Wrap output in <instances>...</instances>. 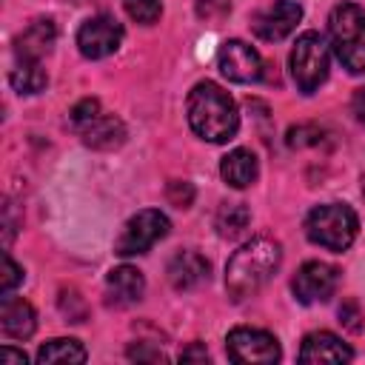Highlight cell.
<instances>
[{"instance_id": "cell-24", "label": "cell", "mask_w": 365, "mask_h": 365, "mask_svg": "<svg viewBox=\"0 0 365 365\" xmlns=\"http://www.w3.org/2000/svg\"><path fill=\"white\" fill-rule=\"evenodd\" d=\"M322 140L319 125H294L288 131V145L291 148H305V145H317Z\"/></svg>"}, {"instance_id": "cell-9", "label": "cell", "mask_w": 365, "mask_h": 365, "mask_svg": "<svg viewBox=\"0 0 365 365\" xmlns=\"http://www.w3.org/2000/svg\"><path fill=\"white\" fill-rule=\"evenodd\" d=\"M336 285H339V271L328 262H319V259L305 262L297 271V277L291 279V291L302 305L325 302L336 291Z\"/></svg>"}, {"instance_id": "cell-7", "label": "cell", "mask_w": 365, "mask_h": 365, "mask_svg": "<svg viewBox=\"0 0 365 365\" xmlns=\"http://www.w3.org/2000/svg\"><path fill=\"white\" fill-rule=\"evenodd\" d=\"M225 351H228V359L240 365H271V362H279L282 356L274 334L262 328H248V325L228 331Z\"/></svg>"}, {"instance_id": "cell-32", "label": "cell", "mask_w": 365, "mask_h": 365, "mask_svg": "<svg viewBox=\"0 0 365 365\" xmlns=\"http://www.w3.org/2000/svg\"><path fill=\"white\" fill-rule=\"evenodd\" d=\"M354 114H356L359 123H365V88H359L354 94Z\"/></svg>"}, {"instance_id": "cell-6", "label": "cell", "mask_w": 365, "mask_h": 365, "mask_svg": "<svg viewBox=\"0 0 365 365\" xmlns=\"http://www.w3.org/2000/svg\"><path fill=\"white\" fill-rule=\"evenodd\" d=\"M168 228H171V222L160 208H143L123 225V231L114 242V254H120V257L145 254L154 242H160L168 234Z\"/></svg>"}, {"instance_id": "cell-14", "label": "cell", "mask_w": 365, "mask_h": 365, "mask_svg": "<svg viewBox=\"0 0 365 365\" xmlns=\"http://www.w3.org/2000/svg\"><path fill=\"white\" fill-rule=\"evenodd\" d=\"M34 328H37L34 308L23 297L3 294V299H0V331L6 336H14V339H29L34 334Z\"/></svg>"}, {"instance_id": "cell-30", "label": "cell", "mask_w": 365, "mask_h": 365, "mask_svg": "<svg viewBox=\"0 0 365 365\" xmlns=\"http://www.w3.org/2000/svg\"><path fill=\"white\" fill-rule=\"evenodd\" d=\"M0 365H26V354L11 348V345H3L0 348Z\"/></svg>"}, {"instance_id": "cell-19", "label": "cell", "mask_w": 365, "mask_h": 365, "mask_svg": "<svg viewBox=\"0 0 365 365\" xmlns=\"http://www.w3.org/2000/svg\"><path fill=\"white\" fill-rule=\"evenodd\" d=\"M9 83L20 94H37L46 88L48 77H46V68L40 66V60H17V66L9 74Z\"/></svg>"}, {"instance_id": "cell-10", "label": "cell", "mask_w": 365, "mask_h": 365, "mask_svg": "<svg viewBox=\"0 0 365 365\" xmlns=\"http://www.w3.org/2000/svg\"><path fill=\"white\" fill-rule=\"evenodd\" d=\"M299 20H302V6L297 0H274L271 6L259 9L251 17V29L259 40L277 43V40H285Z\"/></svg>"}, {"instance_id": "cell-1", "label": "cell", "mask_w": 365, "mask_h": 365, "mask_svg": "<svg viewBox=\"0 0 365 365\" xmlns=\"http://www.w3.org/2000/svg\"><path fill=\"white\" fill-rule=\"evenodd\" d=\"M282 245L271 237H251L242 242L225 265V291L234 302L254 297L279 268Z\"/></svg>"}, {"instance_id": "cell-11", "label": "cell", "mask_w": 365, "mask_h": 365, "mask_svg": "<svg viewBox=\"0 0 365 365\" xmlns=\"http://www.w3.org/2000/svg\"><path fill=\"white\" fill-rule=\"evenodd\" d=\"M217 68L231 83H254L262 77V57L245 40H225L217 51Z\"/></svg>"}, {"instance_id": "cell-29", "label": "cell", "mask_w": 365, "mask_h": 365, "mask_svg": "<svg viewBox=\"0 0 365 365\" xmlns=\"http://www.w3.org/2000/svg\"><path fill=\"white\" fill-rule=\"evenodd\" d=\"M128 359H137V362H163L165 354L160 348H148V345H131L128 348Z\"/></svg>"}, {"instance_id": "cell-8", "label": "cell", "mask_w": 365, "mask_h": 365, "mask_svg": "<svg viewBox=\"0 0 365 365\" xmlns=\"http://www.w3.org/2000/svg\"><path fill=\"white\" fill-rule=\"evenodd\" d=\"M120 43H123V26L111 14L88 17L77 31V48L88 60H103V57L114 54L120 48Z\"/></svg>"}, {"instance_id": "cell-17", "label": "cell", "mask_w": 365, "mask_h": 365, "mask_svg": "<svg viewBox=\"0 0 365 365\" xmlns=\"http://www.w3.org/2000/svg\"><path fill=\"white\" fill-rule=\"evenodd\" d=\"M80 137H83V143L88 145V148H97V151H111V148H117V145H123V140H125V125L114 117V114H106V111H100L83 131H80Z\"/></svg>"}, {"instance_id": "cell-16", "label": "cell", "mask_w": 365, "mask_h": 365, "mask_svg": "<svg viewBox=\"0 0 365 365\" xmlns=\"http://www.w3.org/2000/svg\"><path fill=\"white\" fill-rule=\"evenodd\" d=\"M145 291V279L134 265H117L106 277V297L111 305H134Z\"/></svg>"}, {"instance_id": "cell-22", "label": "cell", "mask_w": 365, "mask_h": 365, "mask_svg": "<svg viewBox=\"0 0 365 365\" xmlns=\"http://www.w3.org/2000/svg\"><path fill=\"white\" fill-rule=\"evenodd\" d=\"M123 6L128 11V17L143 26H154L163 14V0H123Z\"/></svg>"}, {"instance_id": "cell-26", "label": "cell", "mask_w": 365, "mask_h": 365, "mask_svg": "<svg viewBox=\"0 0 365 365\" xmlns=\"http://www.w3.org/2000/svg\"><path fill=\"white\" fill-rule=\"evenodd\" d=\"M339 322H342V328H348L351 334L362 331V311H359L356 299H345V302L339 305Z\"/></svg>"}, {"instance_id": "cell-28", "label": "cell", "mask_w": 365, "mask_h": 365, "mask_svg": "<svg viewBox=\"0 0 365 365\" xmlns=\"http://www.w3.org/2000/svg\"><path fill=\"white\" fill-rule=\"evenodd\" d=\"M228 11H231L228 0H200V3H197V14L205 17V20H220V17L228 14Z\"/></svg>"}, {"instance_id": "cell-13", "label": "cell", "mask_w": 365, "mask_h": 365, "mask_svg": "<svg viewBox=\"0 0 365 365\" xmlns=\"http://www.w3.org/2000/svg\"><path fill=\"white\" fill-rule=\"evenodd\" d=\"M168 282L171 288L177 291H194L200 288L202 282H208V274H211V265L202 254L197 251H177L171 259H168Z\"/></svg>"}, {"instance_id": "cell-4", "label": "cell", "mask_w": 365, "mask_h": 365, "mask_svg": "<svg viewBox=\"0 0 365 365\" xmlns=\"http://www.w3.org/2000/svg\"><path fill=\"white\" fill-rule=\"evenodd\" d=\"M359 231L356 214L345 202H325L311 208L305 217V234L314 245L328 248V251H345Z\"/></svg>"}, {"instance_id": "cell-20", "label": "cell", "mask_w": 365, "mask_h": 365, "mask_svg": "<svg viewBox=\"0 0 365 365\" xmlns=\"http://www.w3.org/2000/svg\"><path fill=\"white\" fill-rule=\"evenodd\" d=\"M86 348L77 339H48L37 351V362H86Z\"/></svg>"}, {"instance_id": "cell-21", "label": "cell", "mask_w": 365, "mask_h": 365, "mask_svg": "<svg viewBox=\"0 0 365 365\" xmlns=\"http://www.w3.org/2000/svg\"><path fill=\"white\" fill-rule=\"evenodd\" d=\"M251 222V211L245 202H225L217 211V228L222 237H237L240 231H245Z\"/></svg>"}, {"instance_id": "cell-5", "label": "cell", "mask_w": 365, "mask_h": 365, "mask_svg": "<svg viewBox=\"0 0 365 365\" xmlns=\"http://www.w3.org/2000/svg\"><path fill=\"white\" fill-rule=\"evenodd\" d=\"M291 77L302 94H314L325 80L331 68V48L319 31H302L291 48Z\"/></svg>"}, {"instance_id": "cell-31", "label": "cell", "mask_w": 365, "mask_h": 365, "mask_svg": "<svg viewBox=\"0 0 365 365\" xmlns=\"http://www.w3.org/2000/svg\"><path fill=\"white\" fill-rule=\"evenodd\" d=\"M180 359H182V362H188V359H200V362H205V359H208V351H205L202 345L194 342L191 348H185V351L180 354Z\"/></svg>"}, {"instance_id": "cell-23", "label": "cell", "mask_w": 365, "mask_h": 365, "mask_svg": "<svg viewBox=\"0 0 365 365\" xmlns=\"http://www.w3.org/2000/svg\"><path fill=\"white\" fill-rule=\"evenodd\" d=\"M103 108H100V100H94V97H86V100H80L74 108H71V114H68V120H71V125L77 128V131H83L97 114H100Z\"/></svg>"}, {"instance_id": "cell-33", "label": "cell", "mask_w": 365, "mask_h": 365, "mask_svg": "<svg viewBox=\"0 0 365 365\" xmlns=\"http://www.w3.org/2000/svg\"><path fill=\"white\" fill-rule=\"evenodd\" d=\"M362 197H365V180H362Z\"/></svg>"}, {"instance_id": "cell-12", "label": "cell", "mask_w": 365, "mask_h": 365, "mask_svg": "<svg viewBox=\"0 0 365 365\" xmlns=\"http://www.w3.org/2000/svg\"><path fill=\"white\" fill-rule=\"evenodd\" d=\"M354 359V351L331 331H311L302 345H299V362H311V365H319V362H331V365H342V362H351Z\"/></svg>"}, {"instance_id": "cell-3", "label": "cell", "mask_w": 365, "mask_h": 365, "mask_svg": "<svg viewBox=\"0 0 365 365\" xmlns=\"http://www.w3.org/2000/svg\"><path fill=\"white\" fill-rule=\"evenodd\" d=\"M331 48L342 68L365 74V11L356 3H339L328 14Z\"/></svg>"}, {"instance_id": "cell-15", "label": "cell", "mask_w": 365, "mask_h": 365, "mask_svg": "<svg viewBox=\"0 0 365 365\" xmlns=\"http://www.w3.org/2000/svg\"><path fill=\"white\" fill-rule=\"evenodd\" d=\"M57 43V29L51 20H34L31 26H26L17 40H14V54L17 60H40L46 57Z\"/></svg>"}, {"instance_id": "cell-25", "label": "cell", "mask_w": 365, "mask_h": 365, "mask_svg": "<svg viewBox=\"0 0 365 365\" xmlns=\"http://www.w3.org/2000/svg\"><path fill=\"white\" fill-rule=\"evenodd\" d=\"M23 282V268L9 257L3 254V274H0V294H11L17 285Z\"/></svg>"}, {"instance_id": "cell-27", "label": "cell", "mask_w": 365, "mask_h": 365, "mask_svg": "<svg viewBox=\"0 0 365 365\" xmlns=\"http://www.w3.org/2000/svg\"><path fill=\"white\" fill-rule=\"evenodd\" d=\"M168 200H171L177 208H188L191 200H194V188H191V182H185V180H174V182H168Z\"/></svg>"}, {"instance_id": "cell-2", "label": "cell", "mask_w": 365, "mask_h": 365, "mask_svg": "<svg viewBox=\"0 0 365 365\" xmlns=\"http://www.w3.org/2000/svg\"><path fill=\"white\" fill-rule=\"evenodd\" d=\"M185 111L191 131L205 143H228L240 128V114L231 94L211 80H202L188 91Z\"/></svg>"}, {"instance_id": "cell-18", "label": "cell", "mask_w": 365, "mask_h": 365, "mask_svg": "<svg viewBox=\"0 0 365 365\" xmlns=\"http://www.w3.org/2000/svg\"><path fill=\"white\" fill-rule=\"evenodd\" d=\"M220 174H222V180L231 188H248L257 180V174H259V165H257L254 151H248V148L228 151L222 157V163H220Z\"/></svg>"}]
</instances>
